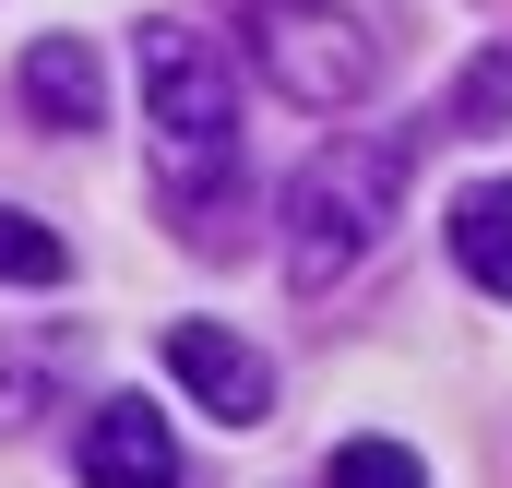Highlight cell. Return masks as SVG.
<instances>
[{"instance_id": "ba28073f", "label": "cell", "mask_w": 512, "mask_h": 488, "mask_svg": "<svg viewBox=\"0 0 512 488\" xmlns=\"http://www.w3.org/2000/svg\"><path fill=\"white\" fill-rule=\"evenodd\" d=\"M60 274H72L60 227H36V215H0V286H60Z\"/></svg>"}, {"instance_id": "30bf717a", "label": "cell", "mask_w": 512, "mask_h": 488, "mask_svg": "<svg viewBox=\"0 0 512 488\" xmlns=\"http://www.w3.org/2000/svg\"><path fill=\"white\" fill-rule=\"evenodd\" d=\"M453 120H465V131H512V60H501V48L453 84Z\"/></svg>"}, {"instance_id": "3957f363", "label": "cell", "mask_w": 512, "mask_h": 488, "mask_svg": "<svg viewBox=\"0 0 512 488\" xmlns=\"http://www.w3.org/2000/svg\"><path fill=\"white\" fill-rule=\"evenodd\" d=\"M251 60L286 108H358L370 96V24L334 0H251Z\"/></svg>"}, {"instance_id": "9c48e42d", "label": "cell", "mask_w": 512, "mask_h": 488, "mask_svg": "<svg viewBox=\"0 0 512 488\" xmlns=\"http://www.w3.org/2000/svg\"><path fill=\"white\" fill-rule=\"evenodd\" d=\"M60 358H72L60 334H48V346H0V429L36 417V393H48V369H60Z\"/></svg>"}, {"instance_id": "7a4b0ae2", "label": "cell", "mask_w": 512, "mask_h": 488, "mask_svg": "<svg viewBox=\"0 0 512 488\" xmlns=\"http://www.w3.org/2000/svg\"><path fill=\"white\" fill-rule=\"evenodd\" d=\"M393 191H405V143H322L298 179H286V286H334L358 250L382 239Z\"/></svg>"}, {"instance_id": "8fae6325", "label": "cell", "mask_w": 512, "mask_h": 488, "mask_svg": "<svg viewBox=\"0 0 512 488\" xmlns=\"http://www.w3.org/2000/svg\"><path fill=\"white\" fill-rule=\"evenodd\" d=\"M334 488H429V477H417L405 441H346V453H334Z\"/></svg>"}, {"instance_id": "6da1fadb", "label": "cell", "mask_w": 512, "mask_h": 488, "mask_svg": "<svg viewBox=\"0 0 512 488\" xmlns=\"http://www.w3.org/2000/svg\"><path fill=\"white\" fill-rule=\"evenodd\" d=\"M143 120H155L167 203L227 179V155H239V84H227L215 36H191V24H143Z\"/></svg>"}, {"instance_id": "52a82bcc", "label": "cell", "mask_w": 512, "mask_h": 488, "mask_svg": "<svg viewBox=\"0 0 512 488\" xmlns=\"http://www.w3.org/2000/svg\"><path fill=\"white\" fill-rule=\"evenodd\" d=\"M453 262H465L489 298H512V179H477V191L453 203Z\"/></svg>"}, {"instance_id": "8992f818", "label": "cell", "mask_w": 512, "mask_h": 488, "mask_svg": "<svg viewBox=\"0 0 512 488\" xmlns=\"http://www.w3.org/2000/svg\"><path fill=\"white\" fill-rule=\"evenodd\" d=\"M24 108L48 131H96L108 120V60H96L84 36H36V48H24Z\"/></svg>"}, {"instance_id": "5b68a950", "label": "cell", "mask_w": 512, "mask_h": 488, "mask_svg": "<svg viewBox=\"0 0 512 488\" xmlns=\"http://www.w3.org/2000/svg\"><path fill=\"white\" fill-rule=\"evenodd\" d=\"M84 488H179V441H167V417L131 405V393H108V405L84 417Z\"/></svg>"}, {"instance_id": "277c9868", "label": "cell", "mask_w": 512, "mask_h": 488, "mask_svg": "<svg viewBox=\"0 0 512 488\" xmlns=\"http://www.w3.org/2000/svg\"><path fill=\"white\" fill-rule=\"evenodd\" d=\"M167 369H179V393H191V405H215L227 429L274 417V358L239 346L227 322H167Z\"/></svg>"}]
</instances>
